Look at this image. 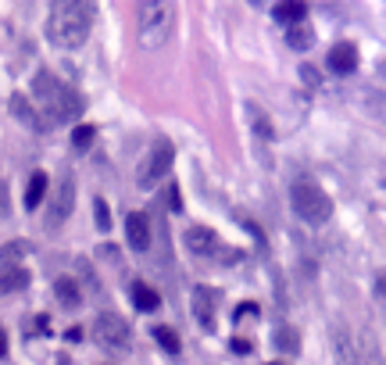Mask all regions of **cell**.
<instances>
[{"instance_id": "25", "label": "cell", "mask_w": 386, "mask_h": 365, "mask_svg": "<svg viewBox=\"0 0 386 365\" xmlns=\"http://www.w3.org/2000/svg\"><path fill=\"white\" fill-rule=\"evenodd\" d=\"M26 251H29L26 240H11V244L4 247V258H18V254H26Z\"/></svg>"}, {"instance_id": "6", "label": "cell", "mask_w": 386, "mask_h": 365, "mask_svg": "<svg viewBox=\"0 0 386 365\" xmlns=\"http://www.w3.org/2000/svg\"><path fill=\"white\" fill-rule=\"evenodd\" d=\"M93 333H96V340H101L104 347H111V351H126V347L133 344L129 322H126L122 315H115V312H101V315H96Z\"/></svg>"}, {"instance_id": "18", "label": "cell", "mask_w": 386, "mask_h": 365, "mask_svg": "<svg viewBox=\"0 0 386 365\" xmlns=\"http://www.w3.org/2000/svg\"><path fill=\"white\" fill-rule=\"evenodd\" d=\"M272 344H275V351L294 354V351L301 347V337H297V329H294V326H279V329H275V337H272Z\"/></svg>"}, {"instance_id": "28", "label": "cell", "mask_w": 386, "mask_h": 365, "mask_svg": "<svg viewBox=\"0 0 386 365\" xmlns=\"http://www.w3.org/2000/svg\"><path fill=\"white\" fill-rule=\"evenodd\" d=\"M65 340H72V344H75V340H82V329H79V326H72V329L65 333Z\"/></svg>"}, {"instance_id": "7", "label": "cell", "mask_w": 386, "mask_h": 365, "mask_svg": "<svg viewBox=\"0 0 386 365\" xmlns=\"http://www.w3.org/2000/svg\"><path fill=\"white\" fill-rule=\"evenodd\" d=\"M72 208H75V179L72 175H65L57 187H54V194H50V212H47V229H61L65 226V219L72 215Z\"/></svg>"}, {"instance_id": "27", "label": "cell", "mask_w": 386, "mask_h": 365, "mask_svg": "<svg viewBox=\"0 0 386 365\" xmlns=\"http://www.w3.org/2000/svg\"><path fill=\"white\" fill-rule=\"evenodd\" d=\"M0 215H8V187L0 182Z\"/></svg>"}, {"instance_id": "23", "label": "cell", "mask_w": 386, "mask_h": 365, "mask_svg": "<svg viewBox=\"0 0 386 365\" xmlns=\"http://www.w3.org/2000/svg\"><path fill=\"white\" fill-rule=\"evenodd\" d=\"M93 222H96V229H108V226H111V212H108L104 197L93 201Z\"/></svg>"}, {"instance_id": "31", "label": "cell", "mask_w": 386, "mask_h": 365, "mask_svg": "<svg viewBox=\"0 0 386 365\" xmlns=\"http://www.w3.org/2000/svg\"><path fill=\"white\" fill-rule=\"evenodd\" d=\"M301 75H304V82H315V68H308V65H304V68H301Z\"/></svg>"}, {"instance_id": "9", "label": "cell", "mask_w": 386, "mask_h": 365, "mask_svg": "<svg viewBox=\"0 0 386 365\" xmlns=\"http://www.w3.org/2000/svg\"><path fill=\"white\" fill-rule=\"evenodd\" d=\"M182 244H186V251L189 254H204V258H211V254H219V233L215 229H208V226H189L186 233H182Z\"/></svg>"}, {"instance_id": "17", "label": "cell", "mask_w": 386, "mask_h": 365, "mask_svg": "<svg viewBox=\"0 0 386 365\" xmlns=\"http://www.w3.org/2000/svg\"><path fill=\"white\" fill-rule=\"evenodd\" d=\"M133 301H136V308H140V312H154V308L161 305L158 290H154V287H147V283H133Z\"/></svg>"}, {"instance_id": "3", "label": "cell", "mask_w": 386, "mask_h": 365, "mask_svg": "<svg viewBox=\"0 0 386 365\" xmlns=\"http://www.w3.org/2000/svg\"><path fill=\"white\" fill-rule=\"evenodd\" d=\"M172 22H175L172 4H161V0H143V4H136V33H140V43L147 50L165 47V40L172 36Z\"/></svg>"}, {"instance_id": "2", "label": "cell", "mask_w": 386, "mask_h": 365, "mask_svg": "<svg viewBox=\"0 0 386 365\" xmlns=\"http://www.w3.org/2000/svg\"><path fill=\"white\" fill-rule=\"evenodd\" d=\"M33 97L40 101L36 108H43V115L50 122H75L82 115V108H86V101H82L79 89H72L68 82H61L50 72H40L33 79Z\"/></svg>"}, {"instance_id": "15", "label": "cell", "mask_w": 386, "mask_h": 365, "mask_svg": "<svg viewBox=\"0 0 386 365\" xmlns=\"http://www.w3.org/2000/svg\"><path fill=\"white\" fill-rule=\"evenodd\" d=\"M275 22H282V26H301L304 18H308V8L304 4H275Z\"/></svg>"}, {"instance_id": "1", "label": "cell", "mask_w": 386, "mask_h": 365, "mask_svg": "<svg viewBox=\"0 0 386 365\" xmlns=\"http://www.w3.org/2000/svg\"><path fill=\"white\" fill-rule=\"evenodd\" d=\"M89 29H93V4H86V0H57V4H50L47 40L54 47L75 50L86 43Z\"/></svg>"}, {"instance_id": "21", "label": "cell", "mask_w": 386, "mask_h": 365, "mask_svg": "<svg viewBox=\"0 0 386 365\" xmlns=\"http://www.w3.org/2000/svg\"><path fill=\"white\" fill-rule=\"evenodd\" d=\"M154 340H158L168 354L179 351V337H175V329H168V326H154Z\"/></svg>"}, {"instance_id": "14", "label": "cell", "mask_w": 386, "mask_h": 365, "mask_svg": "<svg viewBox=\"0 0 386 365\" xmlns=\"http://www.w3.org/2000/svg\"><path fill=\"white\" fill-rule=\"evenodd\" d=\"M311 43H315V29H311L308 22L290 26V33H286V47H294V50H308Z\"/></svg>"}, {"instance_id": "20", "label": "cell", "mask_w": 386, "mask_h": 365, "mask_svg": "<svg viewBox=\"0 0 386 365\" xmlns=\"http://www.w3.org/2000/svg\"><path fill=\"white\" fill-rule=\"evenodd\" d=\"M43 194H47V175H43V172H33L29 190H26V208H36V205L43 201Z\"/></svg>"}, {"instance_id": "22", "label": "cell", "mask_w": 386, "mask_h": 365, "mask_svg": "<svg viewBox=\"0 0 386 365\" xmlns=\"http://www.w3.org/2000/svg\"><path fill=\"white\" fill-rule=\"evenodd\" d=\"M93 136H96V129H93V126H75V133H72L75 151H86V147L93 143Z\"/></svg>"}, {"instance_id": "11", "label": "cell", "mask_w": 386, "mask_h": 365, "mask_svg": "<svg viewBox=\"0 0 386 365\" xmlns=\"http://www.w3.org/2000/svg\"><path fill=\"white\" fill-rule=\"evenodd\" d=\"M126 236H129V247H136V251H147L150 247V222H147L143 212H133L126 219Z\"/></svg>"}, {"instance_id": "32", "label": "cell", "mask_w": 386, "mask_h": 365, "mask_svg": "<svg viewBox=\"0 0 386 365\" xmlns=\"http://www.w3.org/2000/svg\"><path fill=\"white\" fill-rule=\"evenodd\" d=\"M268 365H282V361H268Z\"/></svg>"}, {"instance_id": "8", "label": "cell", "mask_w": 386, "mask_h": 365, "mask_svg": "<svg viewBox=\"0 0 386 365\" xmlns=\"http://www.w3.org/2000/svg\"><path fill=\"white\" fill-rule=\"evenodd\" d=\"M333 337V354H336V365H365V358H361V351H358V344H354V337H351V329L347 326H333L329 329Z\"/></svg>"}, {"instance_id": "10", "label": "cell", "mask_w": 386, "mask_h": 365, "mask_svg": "<svg viewBox=\"0 0 386 365\" xmlns=\"http://www.w3.org/2000/svg\"><path fill=\"white\" fill-rule=\"evenodd\" d=\"M189 305H193V315L204 329H215V305H219V290L211 287H193L189 294Z\"/></svg>"}, {"instance_id": "26", "label": "cell", "mask_w": 386, "mask_h": 365, "mask_svg": "<svg viewBox=\"0 0 386 365\" xmlns=\"http://www.w3.org/2000/svg\"><path fill=\"white\" fill-rule=\"evenodd\" d=\"M168 208H172V212L182 208V201H179V187H168Z\"/></svg>"}, {"instance_id": "13", "label": "cell", "mask_w": 386, "mask_h": 365, "mask_svg": "<svg viewBox=\"0 0 386 365\" xmlns=\"http://www.w3.org/2000/svg\"><path fill=\"white\" fill-rule=\"evenodd\" d=\"M11 115H15L22 126H29L33 133H43V126H47V122L36 115V108H33V104H29L22 94H15V97H11Z\"/></svg>"}, {"instance_id": "30", "label": "cell", "mask_w": 386, "mask_h": 365, "mask_svg": "<svg viewBox=\"0 0 386 365\" xmlns=\"http://www.w3.org/2000/svg\"><path fill=\"white\" fill-rule=\"evenodd\" d=\"M4 354H8V333L0 329V358H4Z\"/></svg>"}, {"instance_id": "16", "label": "cell", "mask_w": 386, "mask_h": 365, "mask_svg": "<svg viewBox=\"0 0 386 365\" xmlns=\"http://www.w3.org/2000/svg\"><path fill=\"white\" fill-rule=\"evenodd\" d=\"M54 294H57V301H61L65 308H75V305H79V283H75L72 276H61V280L54 283Z\"/></svg>"}, {"instance_id": "12", "label": "cell", "mask_w": 386, "mask_h": 365, "mask_svg": "<svg viewBox=\"0 0 386 365\" xmlns=\"http://www.w3.org/2000/svg\"><path fill=\"white\" fill-rule=\"evenodd\" d=\"M329 68H333L336 75H351V72L358 68V47H354V43H336V47L329 50Z\"/></svg>"}, {"instance_id": "19", "label": "cell", "mask_w": 386, "mask_h": 365, "mask_svg": "<svg viewBox=\"0 0 386 365\" xmlns=\"http://www.w3.org/2000/svg\"><path fill=\"white\" fill-rule=\"evenodd\" d=\"M26 283H29V272H26V268H4V272H0V294L22 290Z\"/></svg>"}, {"instance_id": "5", "label": "cell", "mask_w": 386, "mask_h": 365, "mask_svg": "<svg viewBox=\"0 0 386 365\" xmlns=\"http://www.w3.org/2000/svg\"><path fill=\"white\" fill-rule=\"evenodd\" d=\"M172 161H175V147H172V140H165V136H161V140H154L150 154L143 158V165H140V172H136L140 190H154L158 182L168 175Z\"/></svg>"}, {"instance_id": "29", "label": "cell", "mask_w": 386, "mask_h": 365, "mask_svg": "<svg viewBox=\"0 0 386 365\" xmlns=\"http://www.w3.org/2000/svg\"><path fill=\"white\" fill-rule=\"evenodd\" d=\"M233 351H240V354H247V351H250V344H247V340H233Z\"/></svg>"}, {"instance_id": "4", "label": "cell", "mask_w": 386, "mask_h": 365, "mask_svg": "<svg viewBox=\"0 0 386 365\" xmlns=\"http://www.w3.org/2000/svg\"><path fill=\"white\" fill-rule=\"evenodd\" d=\"M290 205H294L297 219H304L308 226H326L329 215H333V201L311 179H297L294 182V190H290Z\"/></svg>"}, {"instance_id": "24", "label": "cell", "mask_w": 386, "mask_h": 365, "mask_svg": "<svg viewBox=\"0 0 386 365\" xmlns=\"http://www.w3.org/2000/svg\"><path fill=\"white\" fill-rule=\"evenodd\" d=\"M240 226H243V229H247V233H250V236L258 240V251H265V236H261V229H258V226H254L250 219H243V215H240Z\"/></svg>"}]
</instances>
